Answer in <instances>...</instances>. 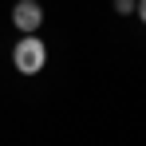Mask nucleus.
Returning a JSON list of instances; mask_svg holds the SVG:
<instances>
[{
	"label": "nucleus",
	"instance_id": "1",
	"mask_svg": "<svg viewBox=\"0 0 146 146\" xmlns=\"http://www.w3.org/2000/svg\"><path fill=\"white\" fill-rule=\"evenodd\" d=\"M12 67L20 75H40L48 67V44L36 36V32H20L16 48H12Z\"/></svg>",
	"mask_w": 146,
	"mask_h": 146
},
{
	"label": "nucleus",
	"instance_id": "2",
	"mask_svg": "<svg viewBox=\"0 0 146 146\" xmlns=\"http://www.w3.org/2000/svg\"><path fill=\"white\" fill-rule=\"evenodd\" d=\"M12 28L16 32H40L44 28V4L40 0H16L12 4Z\"/></svg>",
	"mask_w": 146,
	"mask_h": 146
},
{
	"label": "nucleus",
	"instance_id": "3",
	"mask_svg": "<svg viewBox=\"0 0 146 146\" xmlns=\"http://www.w3.org/2000/svg\"><path fill=\"white\" fill-rule=\"evenodd\" d=\"M115 12H119V16H130V12H134V0H115Z\"/></svg>",
	"mask_w": 146,
	"mask_h": 146
},
{
	"label": "nucleus",
	"instance_id": "4",
	"mask_svg": "<svg viewBox=\"0 0 146 146\" xmlns=\"http://www.w3.org/2000/svg\"><path fill=\"white\" fill-rule=\"evenodd\" d=\"M134 16H138V20L146 24V0H134Z\"/></svg>",
	"mask_w": 146,
	"mask_h": 146
}]
</instances>
